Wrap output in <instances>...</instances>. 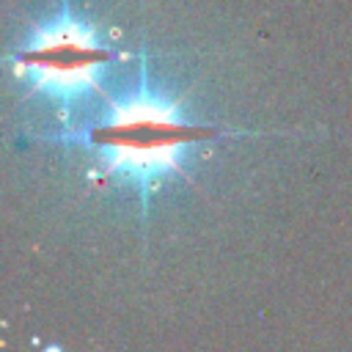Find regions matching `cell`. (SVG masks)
I'll return each instance as SVG.
<instances>
[{
	"instance_id": "cell-1",
	"label": "cell",
	"mask_w": 352,
	"mask_h": 352,
	"mask_svg": "<svg viewBox=\"0 0 352 352\" xmlns=\"http://www.w3.org/2000/svg\"><path fill=\"white\" fill-rule=\"evenodd\" d=\"M226 135L245 132L190 118L170 94L148 82L143 69L140 82L124 96L107 99V110L94 124L63 129L55 140L82 146L94 154L104 179L135 187L148 201L162 182L187 173L192 148Z\"/></svg>"
},
{
	"instance_id": "cell-2",
	"label": "cell",
	"mask_w": 352,
	"mask_h": 352,
	"mask_svg": "<svg viewBox=\"0 0 352 352\" xmlns=\"http://www.w3.org/2000/svg\"><path fill=\"white\" fill-rule=\"evenodd\" d=\"M110 60V47L102 44L94 25L74 14L69 0H63L50 19L33 25L8 58L14 74L30 94H41L58 104H72L74 99L99 91Z\"/></svg>"
}]
</instances>
